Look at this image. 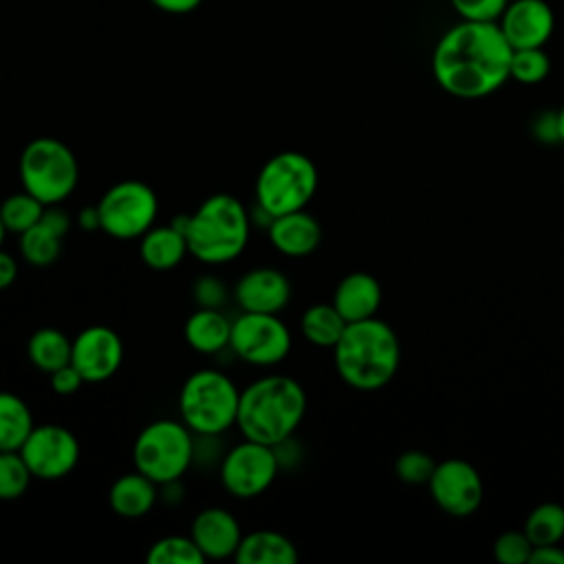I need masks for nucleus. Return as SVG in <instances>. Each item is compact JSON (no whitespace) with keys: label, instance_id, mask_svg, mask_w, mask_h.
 I'll return each instance as SVG.
<instances>
[{"label":"nucleus","instance_id":"nucleus-4","mask_svg":"<svg viewBox=\"0 0 564 564\" xmlns=\"http://www.w3.org/2000/svg\"><path fill=\"white\" fill-rule=\"evenodd\" d=\"M335 370L355 390L372 392L390 383L399 370L401 346L397 333L379 317L346 324L333 346Z\"/></svg>","mask_w":564,"mask_h":564},{"label":"nucleus","instance_id":"nucleus-17","mask_svg":"<svg viewBox=\"0 0 564 564\" xmlns=\"http://www.w3.org/2000/svg\"><path fill=\"white\" fill-rule=\"evenodd\" d=\"M242 535L245 533L238 518L225 507L200 509L189 527V538L200 549L205 560L234 557Z\"/></svg>","mask_w":564,"mask_h":564},{"label":"nucleus","instance_id":"nucleus-2","mask_svg":"<svg viewBox=\"0 0 564 564\" xmlns=\"http://www.w3.org/2000/svg\"><path fill=\"white\" fill-rule=\"evenodd\" d=\"M172 225L185 236L187 251L203 264L236 260L251 234V214L240 198L227 192L207 196L192 214H181Z\"/></svg>","mask_w":564,"mask_h":564},{"label":"nucleus","instance_id":"nucleus-15","mask_svg":"<svg viewBox=\"0 0 564 564\" xmlns=\"http://www.w3.org/2000/svg\"><path fill=\"white\" fill-rule=\"evenodd\" d=\"M498 26L511 48L544 46L555 29V13L546 0H509Z\"/></svg>","mask_w":564,"mask_h":564},{"label":"nucleus","instance_id":"nucleus-5","mask_svg":"<svg viewBox=\"0 0 564 564\" xmlns=\"http://www.w3.org/2000/svg\"><path fill=\"white\" fill-rule=\"evenodd\" d=\"M240 388L218 368L194 370L181 386L178 414L194 436H220L236 425Z\"/></svg>","mask_w":564,"mask_h":564},{"label":"nucleus","instance_id":"nucleus-19","mask_svg":"<svg viewBox=\"0 0 564 564\" xmlns=\"http://www.w3.org/2000/svg\"><path fill=\"white\" fill-rule=\"evenodd\" d=\"M381 304V286L375 275L366 271H352L344 275L333 293V306L350 324L375 317Z\"/></svg>","mask_w":564,"mask_h":564},{"label":"nucleus","instance_id":"nucleus-9","mask_svg":"<svg viewBox=\"0 0 564 564\" xmlns=\"http://www.w3.org/2000/svg\"><path fill=\"white\" fill-rule=\"evenodd\" d=\"M99 229L115 240L141 238L159 216V198L154 189L137 178L110 185L99 203Z\"/></svg>","mask_w":564,"mask_h":564},{"label":"nucleus","instance_id":"nucleus-7","mask_svg":"<svg viewBox=\"0 0 564 564\" xmlns=\"http://www.w3.org/2000/svg\"><path fill=\"white\" fill-rule=\"evenodd\" d=\"M315 163L295 150H284L264 161L256 176V205L271 218L306 209L317 192Z\"/></svg>","mask_w":564,"mask_h":564},{"label":"nucleus","instance_id":"nucleus-36","mask_svg":"<svg viewBox=\"0 0 564 564\" xmlns=\"http://www.w3.org/2000/svg\"><path fill=\"white\" fill-rule=\"evenodd\" d=\"M192 295L196 300L198 306H207V308H220L227 300V286L220 278L216 275H200L194 280L192 286Z\"/></svg>","mask_w":564,"mask_h":564},{"label":"nucleus","instance_id":"nucleus-24","mask_svg":"<svg viewBox=\"0 0 564 564\" xmlns=\"http://www.w3.org/2000/svg\"><path fill=\"white\" fill-rule=\"evenodd\" d=\"M35 427L29 403L7 390H0V452H18Z\"/></svg>","mask_w":564,"mask_h":564},{"label":"nucleus","instance_id":"nucleus-3","mask_svg":"<svg viewBox=\"0 0 564 564\" xmlns=\"http://www.w3.org/2000/svg\"><path fill=\"white\" fill-rule=\"evenodd\" d=\"M306 414V392L289 375H264L240 390L236 427L242 438L280 445L291 438Z\"/></svg>","mask_w":564,"mask_h":564},{"label":"nucleus","instance_id":"nucleus-30","mask_svg":"<svg viewBox=\"0 0 564 564\" xmlns=\"http://www.w3.org/2000/svg\"><path fill=\"white\" fill-rule=\"evenodd\" d=\"M145 560L150 564H200L205 555L189 535H165L150 544Z\"/></svg>","mask_w":564,"mask_h":564},{"label":"nucleus","instance_id":"nucleus-13","mask_svg":"<svg viewBox=\"0 0 564 564\" xmlns=\"http://www.w3.org/2000/svg\"><path fill=\"white\" fill-rule=\"evenodd\" d=\"M434 502L449 516H471L482 502V480L476 467L463 458L438 463L427 480Z\"/></svg>","mask_w":564,"mask_h":564},{"label":"nucleus","instance_id":"nucleus-18","mask_svg":"<svg viewBox=\"0 0 564 564\" xmlns=\"http://www.w3.org/2000/svg\"><path fill=\"white\" fill-rule=\"evenodd\" d=\"M264 231L273 249L286 258L311 256L322 242V227L306 209L275 216Z\"/></svg>","mask_w":564,"mask_h":564},{"label":"nucleus","instance_id":"nucleus-10","mask_svg":"<svg viewBox=\"0 0 564 564\" xmlns=\"http://www.w3.org/2000/svg\"><path fill=\"white\" fill-rule=\"evenodd\" d=\"M280 460L275 447L242 438L229 447L218 463L220 485L238 500H251L262 496L275 480Z\"/></svg>","mask_w":564,"mask_h":564},{"label":"nucleus","instance_id":"nucleus-37","mask_svg":"<svg viewBox=\"0 0 564 564\" xmlns=\"http://www.w3.org/2000/svg\"><path fill=\"white\" fill-rule=\"evenodd\" d=\"M48 377H51V388H53V392H55V394H62V397L75 394V392L86 383L73 364H66V366L53 370Z\"/></svg>","mask_w":564,"mask_h":564},{"label":"nucleus","instance_id":"nucleus-39","mask_svg":"<svg viewBox=\"0 0 564 564\" xmlns=\"http://www.w3.org/2000/svg\"><path fill=\"white\" fill-rule=\"evenodd\" d=\"M40 223L46 225L51 231H55V234L62 236V238L68 234V229H70V225H73L68 212L62 209L59 205H46L44 212H42Z\"/></svg>","mask_w":564,"mask_h":564},{"label":"nucleus","instance_id":"nucleus-38","mask_svg":"<svg viewBox=\"0 0 564 564\" xmlns=\"http://www.w3.org/2000/svg\"><path fill=\"white\" fill-rule=\"evenodd\" d=\"M533 134L544 143H557L560 130H557V112L544 110L533 119Z\"/></svg>","mask_w":564,"mask_h":564},{"label":"nucleus","instance_id":"nucleus-42","mask_svg":"<svg viewBox=\"0 0 564 564\" xmlns=\"http://www.w3.org/2000/svg\"><path fill=\"white\" fill-rule=\"evenodd\" d=\"M18 278V262L11 253L0 249V291L9 289Z\"/></svg>","mask_w":564,"mask_h":564},{"label":"nucleus","instance_id":"nucleus-44","mask_svg":"<svg viewBox=\"0 0 564 564\" xmlns=\"http://www.w3.org/2000/svg\"><path fill=\"white\" fill-rule=\"evenodd\" d=\"M557 130H560V141L564 143V106L557 110Z\"/></svg>","mask_w":564,"mask_h":564},{"label":"nucleus","instance_id":"nucleus-6","mask_svg":"<svg viewBox=\"0 0 564 564\" xmlns=\"http://www.w3.org/2000/svg\"><path fill=\"white\" fill-rule=\"evenodd\" d=\"M18 176L22 189L33 194L40 203L59 205L79 183V163L64 141L37 137L20 152Z\"/></svg>","mask_w":564,"mask_h":564},{"label":"nucleus","instance_id":"nucleus-31","mask_svg":"<svg viewBox=\"0 0 564 564\" xmlns=\"http://www.w3.org/2000/svg\"><path fill=\"white\" fill-rule=\"evenodd\" d=\"M551 73V59L544 51V46L533 48H513L511 51V64H509V79H516L518 84H540Z\"/></svg>","mask_w":564,"mask_h":564},{"label":"nucleus","instance_id":"nucleus-40","mask_svg":"<svg viewBox=\"0 0 564 564\" xmlns=\"http://www.w3.org/2000/svg\"><path fill=\"white\" fill-rule=\"evenodd\" d=\"M529 564H564V551L557 544L533 546Z\"/></svg>","mask_w":564,"mask_h":564},{"label":"nucleus","instance_id":"nucleus-33","mask_svg":"<svg viewBox=\"0 0 564 564\" xmlns=\"http://www.w3.org/2000/svg\"><path fill=\"white\" fill-rule=\"evenodd\" d=\"M533 542L524 531H507L494 542V555L500 564H527Z\"/></svg>","mask_w":564,"mask_h":564},{"label":"nucleus","instance_id":"nucleus-1","mask_svg":"<svg viewBox=\"0 0 564 564\" xmlns=\"http://www.w3.org/2000/svg\"><path fill=\"white\" fill-rule=\"evenodd\" d=\"M511 51L498 22L460 20L438 37L432 75L445 93L458 99H480L509 79Z\"/></svg>","mask_w":564,"mask_h":564},{"label":"nucleus","instance_id":"nucleus-14","mask_svg":"<svg viewBox=\"0 0 564 564\" xmlns=\"http://www.w3.org/2000/svg\"><path fill=\"white\" fill-rule=\"evenodd\" d=\"M123 361V341L119 333L104 324H93L79 330L73 339L70 364L86 383L110 379Z\"/></svg>","mask_w":564,"mask_h":564},{"label":"nucleus","instance_id":"nucleus-45","mask_svg":"<svg viewBox=\"0 0 564 564\" xmlns=\"http://www.w3.org/2000/svg\"><path fill=\"white\" fill-rule=\"evenodd\" d=\"M9 231H7V227H4V223H2V218H0V249H2V242H4V236H7Z\"/></svg>","mask_w":564,"mask_h":564},{"label":"nucleus","instance_id":"nucleus-26","mask_svg":"<svg viewBox=\"0 0 564 564\" xmlns=\"http://www.w3.org/2000/svg\"><path fill=\"white\" fill-rule=\"evenodd\" d=\"M346 324L348 322L339 315L333 302L313 304L300 317V333L306 341H311L317 348H333L339 341Z\"/></svg>","mask_w":564,"mask_h":564},{"label":"nucleus","instance_id":"nucleus-34","mask_svg":"<svg viewBox=\"0 0 564 564\" xmlns=\"http://www.w3.org/2000/svg\"><path fill=\"white\" fill-rule=\"evenodd\" d=\"M436 463L425 454V452H419V449H410V452H403L399 458H397V476L403 480V482H410V485H421V482H427L432 478V471H434Z\"/></svg>","mask_w":564,"mask_h":564},{"label":"nucleus","instance_id":"nucleus-20","mask_svg":"<svg viewBox=\"0 0 564 564\" xmlns=\"http://www.w3.org/2000/svg\"><path fill=\"white\" fill-rule=\"evenodd\" d=\"M159 500V485L141 471L121 474L108 489V505L119 518L137 520L148 516Z\"/></svg>","mask_w":564,"mask_h":564},{"label":"nucleus","instance_id":"nucleus-41","mask_svg":"<svg viewBox=\"0 0 564 564\" xmlns=\"http://www.w3.org/2000/svg\"><path fill=\"white\" fill-rule=\"evenodd\" d=\"M159 11L172 13V15H183L200 7L203 0H150Z\"/></svg>","mask_w":564,"mask_h":564},{"label":"nucleus","instance_id":"nucleus-27","mask_svg":"<svg viewBox=\"0 0 564 564\" xmlns=\"http://www.w3.org/2000/svg\"><path fill=\"white\" fill-rule=\"evenodd\" d=\"M20 256L35 269L51 267L62 256V236L37 223L20 234Z\"/></svg>","mask_w":564,"mask_h":564},{"label":"nucleus","instance_id":"nucleus-25","mask_svg":"<svg viewBox=\"0 0 564 564\" xmlns=\"http://www.w3.org/2000/svg\"><path fill=\"white\" fill-rule=\"evenodd\" d=\"M70 348L73 339H68L64 330L44 326L29 337L26 357L40 372L51 375L53 370L70 364Z\"/></svg>","mask_w":564,"mask_h":564},{"label":"nucleus","instance_id":"nucleus-16","mask_svg":"<svg viewBox=\"0 0 564 564\" xmlns=\"http://www.w3.org/2000/svg\"><path fill=\"white\" fill-rule=\"evenodd\" d=\"M293 295L291 280L273 267H256L234 284V300L247 313H280Z\"/></svg>","mask_w":564,"mask_h":564},{"label":"nucleus","instance_id":"nucleus-35","mask_svg":"<svg viewBox=\"0 0 564 564\" xmlns=\"http://www.w3.org/2000/svg\"><path fill=\"white\" fill-rule=\"evenodd\" d=\"M460 20L469 22H498L509 0H449Z\"/></svg>","mask_w":564,"mask_h":564},{"label":"nucleus","instance_id":"nucleus-29","mask_svg":"<svg viewBox=\"0 0 564 564\" xmlns=\"http://www.w3.org/2000/svg\"><path fill=\"white\" fill-rule=\"evenodd\" d=\"M44 203H40L33 194L29 192H15L11 196H7L0 203V218L7 227L9 234H22L26 229H31L33 225L40 223L42 212H44Z\"/></svg>","mask_w":564,"mask_h":564},{"label":"nucleus","instance_id":"nucleus-32","mask_svg":"<svg viewBox=\"0 0 564 564\" xmlns=\"http://www.w3.org/2000/svg\"><path fill=\"white\" fill-rule=\"evenodd\" d=\"M33 474L20 452H0V500H18L26 494Z\"/></svg>","mask_w":564,"mask_h":564},{"label":"nucleus","instance_id":"nucleus-8","mask_svg":"<svg viewBox=\"0 0 564 564\" xmlns=\"http://www.w3.org/2000/svg\"><path fill=\"white\" fill-rule=\"evenodd\" d=\"M194 432L183 421L156 419L132 443L134 469L159 487L181 480L194 465Z\"/></svg>","mask_w":564,"mask_h":564},{"label":"nucleus","instance_id":"nucleus-28","mask_svg":"<svg viewBox=\"0 0 564 564\" xmlns=\"http://www.w3.org/2000/svg\"><path fill=\"white\" fill-rule=\"evenodd\" d=\"M524 533L533 546L557 544L564 538V507L555 502L538 505L524 520Z\"/></svg>","mask_w":564,"mask_h":564},{"label":"nucleus","instance_id":"nucleus-21","mask_svg":"<svg viewBox=\"0 0 564 564\" xmlns=\"http://www.w3.org/2000/svg\"><path fill=\"white\" fill-rule=\"evenodd\" d=\"M185 341L200 355H218L229 348L231 319L220 308L198 306L183 326Z\"/></svg>","mask_w":564,"mask_h":564},{"label":"nucleus","instance_id":"nucleus-22","mask_svg":"<svg viewBox=\"0 0 564 564\" xmlns=\"http://www.w3.org/2000/svg\"><path fill=\"white\" fill-rule=\"evenodd\" d=\"M297 557L293 540L273 529L245 533L234 555L238 564H295Z\"/></svg>","mask_w":564,"mask_h":564},{"label":"nucleus","instance_id":"nucleus-12","mask_svg":"<svg viewBox=\"0 0 564 564\" xmlns=\"http://www.w3.org/2000/svg\"><path fill=\"white\" fill-rule=\"evenodd\" d=\"M18 452L37 480H59L68 476L82 454L77 436L57 423L35 425Z\"/></svg>","mask_w":564,"mask_h":564},{"label":"nucleus","instance_id":"nucleus-11","mask_svg":"<svg viewBox=\"0 0 564 564\" xmlns=\"http://www.w3.org/2000/svg\"><path fill=\"white\" fill-rule=\"evenodd\" d=\"M291 346V330L278 313L240 311V315L231 319L229 350L245 364L260 368L278 366L289 357Z\"/></svg>","mask_w":564,"mask_h":564},{"label":"nucleus","instance_id":"nucleus-43","mask_svg":"<svg viewBox=\"0 0 564 564\" xmlns=\"http://www.w3.org/2000/svg\"><path fill=\"white\" fill-rule=\"evenodd\" d=\"M77 223L84 231H97L99 229V212L97 205H86L77 214Z\"/></svg>","mask_w":564,"mask_h":564},{"label":"nucleus","instance_id":"nucleus-23","mask_svg":"<svg viewBox=\"0 0 564 564\" xmlns=\"http://www.w3.org/2000/svg\"><path fill=\"white\" fill-rule=\"evenodd\" d=\"M185 236L170 223V225H152L139 238V256L148 269L154 271H170L183 262L187 256Z\"/></svg>","mask_w":564,"mask_h":564}]
</instances>
